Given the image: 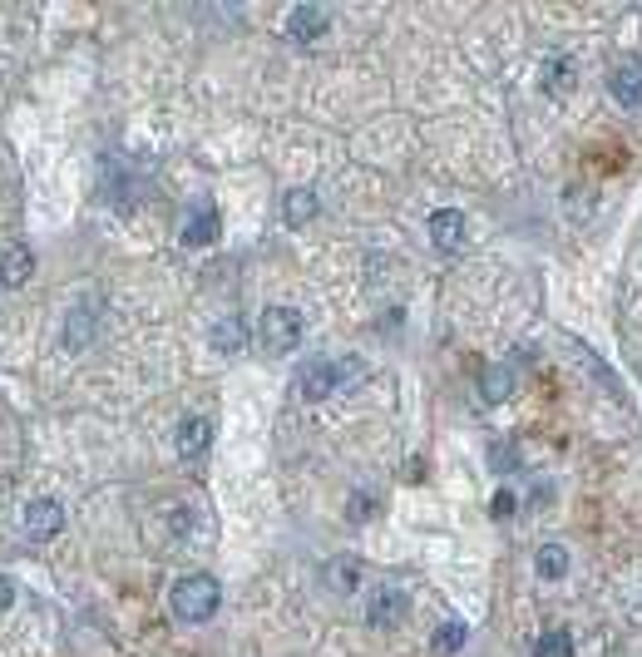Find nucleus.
Listing matches in <instances>:
<instances>
[{
	"instance_id": "1",
	"label": "nucleus",
	"mask_w": 642,
	"mask_h": 657,
	"mask_svg": "<svg viewBox=\"0 0 642 657\" xmlns=\"http://www.w3.org/2000/svg\"><path fill=\"white\" fill-rule=\"evenodd\" d=\"M168 603H173V613H178L183 623H208V618L218 613V603H223V588H218L213 574H183L173 583Z\"/></svg>"
},
{
	"instance_id": "2",
	"label": "nucleus",
	"mask_w": 642,
	"mask_h": 657,
	"mask_svg": "<svg viewBox=\"0 0 642 657\" xmlns=\"http://www.w3.org/2000/svg\"><path fill=\"white\" fill-rule=\"evenodd\" d=\"M361 376H366V366L351 361V356H341V361H317V366H307V371L297 376V396L326 401V396H341L346 386H356Z\"/></svg>"
},
{
	"instance_id": "3",
	"label": "nucleus",
	"mask_w": 642,
	"mask_h": 657,
	"mask_svg": "<svg viewBox=\"0 0 642 657\" xmlns=\"http://www.w3.org/2000/svg\"><path fill=\"white\" fill-rule=\"evenodd\" d=\"M302 336H307V322H302L297 307H267V312H262V346H267L272 356L297 351Z\"/></svg>"
},
{
	"instance_id": "4",
	"label": "nucleus",
	"mask_w": 642,
	"mask_h": 657,
	"mask_svg": "<svg viewBox=\"0 0 642 657\" xmlns=\"http://www.w3.org/2000/svg\"><path fill=\"white\" fill-rule=\"evenodd\" d=\"M20 529H25V539L30 544H50L60 529H65V504L60 499H30L25 504V514H20Z\"/></svg>"
},
{
	"instance_id": "5",
	"label": "nucleus",
	"mask_w": 642,
	"mask_h": 657,
	"mask_svg": "<svg viewBox=\"0 0 642 657\" xmlns=\"http://www.w3.org/2000/svg\"><path fill=\"white\" fill-rule=\"evenodd\" d=\"M208 445H213V420L208 415H183L178 430H173V450L183 465H203L208 460Z\"/></svg>"
},
{
	"instance_id": "6",
	"label": "nucleus",
	"mask_w": 642,
	"mask_h": 657,
	"mask_svg": "<svg viewBox=\"0 0 642 657\" xmlns=\"http://www.w3.org/2000/svg\"><path fill=\"white\" fill-rule=\"evenodd\" d=\"M401 618H405V593L396 588V583H381V588L366 593V623H371L376 633L396 628Z\"/></svg>"
},
{
	"instance_id": "7",
	"label": "nucleus",
	"mask_w": 642,
	"mask_h": 657,
	"mask_svg": "<svg viewBox=\"0 0 642 657\" xmlns=\"http://www.w3.org/2000/svg\"><path fill=\"white\" fill-rule=\"evenodd\" d=\"M326 25H331V20H326V10H317V5H292V10H287V20H282V35H287L292 45H302V50H307V45H317L321 35H326Z\"/></svg>"
},
{
	"instance_id": "8",
	"label": "nucleus",
	"mask_w": 642,
	"mask_h": 657,
	"mask_svg": "<svg viewBox=\"0 0 642 657\" xmlns=\"http://www.w3.org/2000/svg\"><path fill=\"white\" fill-rule=\"evenodd\" d=\"M573 84H578L573 55H544V65H539V89H544L549 99H568Z\"/></svg>"
},
{
	"instance_id": "9",
	"label": "nucleus",
	"mask_w": 642,
	"mask_h": 657,
	"mask_svg": "<svg viewBox=\"0 0 642 657\" xmlns=\"http://www.w3.org/2000/svg\"><path fill=\"white\" fill-rule=\"evenodd\" d=\"M35 277V252L25 243H5L0 247V287L5 292H15V287H25Z\"/></svg>"
},
{
	"instance_id": "10",
	"label": "nucleus",
	"mask_w": 642,
	"mask_h": 657,
	"mask_svg": "<svg viewBox=\"0 0 642 657\" xmlns=\"http://www.w3.org/2000/svg\"><path fill=\"white\" fill-rule=\"evenodd\" d=\"M430 243L440 247V252H460V247H465V213L435 208V213H430Z\"/></svg>"
},
{
	"instance_id": "11",
	"label": "nucleus",
	"mask_w": 642,
	"mask_h": 657,
	"mask_svg": "<svg viewBox=\"0 0 642 657\" xmlns=\"http://www.w3.org/2000/svg\"><path fill=\"white\" fill-rule=\"evenodd\" d=\"M94 317H99V302H94V297H84V302L70 307V317H65V346H70V351H80V346L94 341Z\"/></svg>"
},
{
	"instance_id": "12",
	"label": "nucleus",
	"mask_w": 642,
	"mask_h": 657,
	"mask_svg": "<svg viewBox=\"0 0 642 657\" xmlns=\"http://www.w3.org/2000/svg\"><path fill=\"white\" fill-rule=\"evenodd\" d=\"M608 89H613V99H618L628 114H638L642 109V70L638 65H618L613 80H608Z\"/></svg>"
},
{
	"instance_id": "13",
	"label": "nucleus",
	"mask_w": 642,
	"mask_h": 657,
	"mask_svg": "<svg viewBox=\"0 0 642 657\" xmlns=\"http://www.w3.org/2000/svg\"><path fill=\"white\" fill-rule=\"evenodd\" d=\"M208 341H213L218 356H238L242 346H247V327H242V317H218L213 331H208Z\"/></svg>"
},
{
	"instance_id": "14",
	"label": "nucleus",
	"mask_w": 642,
	"mask_h": 657,
	"mask_svg": "<svg viewBox=\"0 0 642 657\" xmlns=\"http://www.w3.org/2000/svg\"><path fill=\"white\" fill-rule=\"evenodd\" d=\"M218 228H223V223H218V213H213V208H203V213H193V218L183 223V233H178V238H183V247H213V243H218Z\"/></svg>"
},
{
	"instance_id": "15",
	"label": "nucleus",
	"mask_w": 642,
	"mask_h": 657,
	"mask_svg": "<svg viewBox=\"0 0 642 657\" xmlns=\"http://www.w3.org/2000/svg\"><path fill=\"white\" fill-rule=\"evenodd\" d=\"M534 574L544 578V583H559L568 574V549L563 544H539L534 549Z\"/></svg>"
},
{
	"instance_id": "16",
	"label": "nucleus",
	"mask_w": 642,
	"mask_h": 657,
	"mask_svg": "<svg viewBox=\"0 0 642 657\" xmlns=\"http://www.w3.org/2000/svg\"><path fill=\"white\" fill-rule=\"evenodd\" d=\"M317 208H321V198L312 193V188H292V193H287V223H292V228L312 223V218H317Z\"/></svg>"
},
{
	"instance_id": "17",
	"label": "nucleus",
	"mask_w": 642,
	"mask_h": 657,
	"mask_svg": "<svg viewBox=\"0 0 642 657\" xmlns=\"http://www.w3.org/2000/svg\"><path fill=\"white\" fill-rule=\"evenodd\" d=\"M465 638H470V628H465V623H440V628H435V638H430V648H435L440 657H450V653H460V648H465Z\"/></svg>"
},
{
	"instance_id": "18",
	"label": "nucleus",
	"mask_w": 642,
	"mask_h": 657,
	"mask_svg": "<svg viewBox=\"0 0 642 657\" xmlns=\"http://www.w3.org/2000/svg\"><path fill=\"white\" fill-rule=\"evenodd\" d=\"M534 657H573V638L563 628H549L534 638Z\"/></svg>"
},
{
	"instance_id": "19",
	"label": "nucleus",
	"mask_w": 642,
	"mask_h": 657,
	"mask_svg": "<svg viewBox=\"0 0 642 657\" xmlns=\"http://www.w3.org/2000/svg\"><path fill=\"white\" fill-rule=\"evenodd\" d=\"M509 386H514V381H509V371H499V366H494V371H484V401H494V406H499V401H509Z\"/></svg>"
},
{
	"instance_id": "20",
	"label": "nucleus",
	"mask_w": 642,
	"mask_h": 657,
	"mask_svg": "<svg viewBox=\"0 0 642 657\" xmlns=\"http://www.w3.org/2000/svg\"><path fill=\"white\" fill-rule=\"evenodd\" d=\"M331 583H336L341 593H351V583H356V564H351V559H341V564H331Z\"/></svg>"
},
{
	"instance_id": "21",
	"label": "nucleus",
	"mask_w": 642,
	"mask_h": 657,
	"mask_svg": "<svg viewBox=\"0 0 642 657\" xmlns=\"http://www.w3.org/2000/svg\"><path fill=\"white\" fill-rule=\"evenodd\" d=\"M10 603H15V583H10V578L0 574V613H5Z\"/></svg>"
},
{
	"instance_id": "22",
	"label": "nucleus",
	"mask_w": 642,
	"mask_h": 657,
	"mask_svg": "<svg viewBox=\"0 0 642 657\" xmlns=\"http://www.w3.org/2000/svg\"><path fill=\"white\" fill-rule=\"evenodd\" d=\"M509 509H514V494H509V490H499V494H494V514H499V519H504V514H509Z\"/></svg>"
},
{
	"instance_id": "23",
	"label": "nucleus",
	"mask_w": 642,
	"mask_h": 657,
	"mask_svg": "<svg viewBox=\"0 0 642 657\" xmlns=\"http://www.w3.org/2000/svg\"><path fill=\"white\" fill-rule=\"evenodd\" d=\"M366 509H371V499H361V494H356V499H351V519H366Z\"/></svg>"
}]
</instances>
